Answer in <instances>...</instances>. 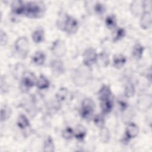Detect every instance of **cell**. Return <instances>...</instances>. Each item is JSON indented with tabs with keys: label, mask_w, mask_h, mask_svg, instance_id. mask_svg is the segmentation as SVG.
Listing matches in <instances>:
<instances>
[{
	"label": "cell",
	"mask_w": 152,
	"mask_h": 152,
	"mask_svg": "<svg viewBox=\"0 0 152 152\" xmlns=\"http://www.w3.org/2000/svg\"><path fill=\"white\" fill-rule=\"evenodd\" d=\"M46 10L43 2L30 1L25 4L23 15L31 18H39L45 15Z\"/></svg>",
	"instance_id": "obj_1"
},
{
	"label": "cell",
	"mask_w": 152,
	"mask_h": 152,
	"mask_svg": "<svg viewBox=\"0 0 152 152\" xmlns=\"http://www.w3.org/2000/svg\"><path fill=\"white\" fill-rule=\"evenodd\" d=\"M56 24L60 30L65 31L69 34L75 33L78 28L77 20L68 14H64L59 17Z\"/></svg>",
	"instance_id": "obj_2"
},
{
	"label": "cell",
	"mask_w": 152,
	"mask_h": 152,
	"mask_svg": "<svg viewBox=\"0 0 152 152\" xmlns=\"http://www.w3.org/2000/svg\"><path fill=\"white\" fill-rule=\"evenodd\" d=\"M90 78V71L87 68L81 67L77 68L73 75V82L75 86L83 87L87 83Z\"/></svg>",
	"instance_id": "obj_3"
},
{
	"label": "cell",
	"mask_w": 152,
	"mask_h": 152,
	"mask_svg": "<svg viewBox=\"0 0 152 152\" xmlns=\"http://www.w3.org/2000/svg\"><path fill=\"white\" fill-rule=\"evenodd\" d=\"M94 109L95 104L94 101L90 98H86L82 102L80 115L86 120H90L93 116Z\"/></svg>",
	"instance_id": "obj_4"
},
{
	"label": "cell",
	"mask_w": 152,
	"mask_h": 152,
	"mask_svg": "<svg viewBox=\"0 0 152 152\" xmlns=\"http://www.w3.org/2000/svg\"><path fill=\"white\" fill-rule=\"evenodd\" d=\"M21 79L20 88L24 93L28 92L36 84L37 81L34 74L30 71H26Z\"/></svg>",
	"instance_id": "obj_5"
},
{
	"label": "cell",
	"mask_w": 152,
	"mask_h": 152,
	"mask_svg": "<svg viewBox=\"0 0 152 152\" xmlns=\"http://www.w3.org/2000/svg\"><path fill=\"white\" fill-rule=\"evenodd\" d=\"M14 47L16 52L23 58H25L28 52L29 43L26 37H18L15 42Z\"/></svg>",
	"instance_id": "obj_6"
},
{
	"label": "cell",
	"mask_w": 152,
	"mask_h": 152,
	"mask_svg": "<svg viewBox=\"0 0 152 152\" xmlns=\"http://www.w3.org/2000/svg\"><path fill=\"white\" fill-rule=\"evenodd\" d=\"M98 60V55L93 48H87L83 53V61L84 66L90 67Z\"/></svg>",
	"instance_id": "obj_7"
},
{
	"label": "cell",
	"mask_w": 152,
	"mask_h": 152,
	"mask_svg": "<svg viewBox=\"0 0 152 152\" xmlns=\"http://www.w3.org/2000/svg\"><path fill=\"white\" fill-rule=\"evenodd\" d=\"M152 106V97L151 94H145L140 96L137 101V109L142 112L148 111Z\"/></svg>",
	"instance_id": "obj_8"
},
{
	"label": "cell",
	"mask_w": 152,
	"mask_h": 152,
	"mask_svg": "<svg viewBox=\"0 0 152 152\" xmlns=\"http://www.w3.org/2000/svg\"><path fill=\"white\" fill-rule=\"evenodd\" d=\"M51 50L56 57H63L66 52V47L65 42L61 39H56L52 43Z\"/></svg>",
	"instance_id": "obj_9"
},
{
	"label": "cell",
	"mask_w": 152,
	"mask_h": 152,
	"mask_svg": "<svg viewBox=\"0 0 152 152\" xmlns=\"http://www.w3.org/2000/svg\"><path fill=\"white\" fill-rule=\"evenodd\" d=\"M50 66L52 74L56 77L62 74L65 71L64 65L62 61L59 59L52 60L50 62Z\"/></svg>",
	"instance_id": "obj_10"
},
{
	"label": "cell",
	"mask_w": 152,
	"mask_h": 152,
	"mask_svg": "<svg viewBox=\"0 0 152 152\" xmlns=\"http://www.w3.org/2000/svg\"><path fill=\"white\" fill-rule=\"evenodd\" d=\"M139 132L138 126L133 122L128 124L125 131V138L124 141H128L129 140L135 138Z\"/></svg>",
	"instance_id": "obj_11"
},
{
	"label": "cell",
	"mask_w": 152,
	"mask_h": 152,
	"mask_svg": "<svg viewBox=\"0 0 152 152\" xmlns=\"http://www.w3.org/2000/svg\"><path fill=\"white\" fill-rule=\"evenodd\" d=\"M151 22L152 17L151 12L147 11L142 12L140 21V24L141 27L144 30L148 29L151 26Z\"/></svg>",
	"instance_id": "obj_12"
},
{
	"label": "cell",
	"mask_w": 152,
	"mask_h": 152,
	"mask_svg": "<svg viewBox=\"0 0 152 152\" xmlns=\"http://www.w3.org/2000/svg\"><path fill=\"white\" fill-rule=\"evenodd\" d=\"M11 11L15 15H21L23 14L25 4L20 0H15L13 1L11 3Z\"/></svg>",
	"instance_id": "obj_13"
},
{
	"label": "cell",
	"mask_w": 152,
	"mask_h": 152,
	"mask_svg": "<svg viewBox=\"0 0 152 152\" xmlns=\"http://www.w3.org/2000/svg\"><path fill=\"white\" fill-rule=\"evenodd\" d=\"M112 95L110 87L107 85H103L98 92V98L100 102L111 99Z\"/></svg>",
	"instance_id": "obj_14"
},
{
	"label": "cell",
	"mask_w": 152,
	"mask_h": 152,
	"mask_svg": "<svg viewBox=\"0 0 152 152\" xmlns=\"http://www.w3.org/2000/svg\"><path fill=\"white\" fill-rule=\"evenodd\" d=\"M130 11L134 16H138L144 12L142 1H134L130 4Z\"/></svg>",
	"instance_id": "obj_15"
},
{
	"label": "cell",
	"mask_w": 152,
	"mask_h": 152,
	"mask_svg": "<svg viewBox=\"0 0 152 152\" xmlns=\"http://www.w3.org/2000/svg\"><path fill=\"white\" fill-rule=\"evenodd\" d=\"M46 59L45 53L41 50L36 51L31 58L32 62L37 66H42L44 64Z\"/></svg>",
	"instance_id": "obj_16"
},
{
	"label": "cell",
	"mask_w": 152,
	"mask_h": 152,
	"mask_svg": "<svg viewBox=\"0 0 152 152\" xmlns=\"http://www.w3.org/2000/svg\"><path fill=\"white\" fill-rule=\"evenodd\" d=\"M126 62V58L122 54H116L113 57V65L115 68H122Z\"/></svg>",
	"instance_id": "obj_17"
},
{
	"label": "cell",
	"mask_w": 152,
	"mask_h": 152,
	"mask_svg": "<svg viewBox=\"0 0 152 152\" xmlns=\"http://www.w3.org/2000/svg\"><path fill=\"white\" fill-rule=\"evenodd\" d=\"M33 41L36 43H40L44 40L45 32L43 28H39L35 30L31 35Z\"/></svg>",
	"instance_id": "obj_18"
},
{
	"label": "cell",
	"mask_w": 152,
	"mask_h": 152,
	"mask_svg": "<svg viewBox=\"0 0 152 152\" xmlns=\"http://www.w3.org/2000/svg\"><path fill=\"white\" fill-rule=\"evenodd\" d=\"M113 106L112 98L100 102V107L103 114H107L110 112Z\"/></svg>",
	"instance_id": "obj_19"
},
{
	"label": "cell",
	"mask_w": 152,
	"mask_h": 152,
	"mask_svg": "<svg viewBox=\"0 0 152 152\" xmlns=\"http://www.w3.org/2000/svg\"><path fill=\"white\" fill-rule=\"evenodd\" d=\"M49 84L50 83L48 79L44 75L42 74L40 75L36 83L37 87L40 90H44L48 88L49 86Z\"/></svg>",
	"instance_id": "obj_20"
},
{
	"label": "cell",
	"mask_w": 152,
	"mask_h": 152,
	"mask_svg": "<svg viewBox=\"0 0 152 152\" xmlns=\"http://www.w3.org/2000/svg\"><path fill=\"white\" fill-rule=\"evenodd\" d=\"M144 50V48L143 46H142L140 43H136L132 48V55L135 59L137 60L140 59L143 55Z\"/></svg>",
	"instance_id": "obj_21"
},
{
	"label": "cell",
	"mask_w": 152,
	"mask_h": 152,
	"mask_svg": "<svg viewBox=\"0 0 152 152\" xmlns=\"http://www.w3.org/2000/svg\"><path fill=\"white\" fill-rule=\"evenodd\" d=\"M74 131V137L78 140H83L86 136V128L81 125H78Z\"/></svg>",
	"instance_id": "obj_22"
},
{
	"label": "cell",
	"mask_w": 152,
	"mask_h": 152,
	"mask_svg": "<svg viewBox=\"0 0 152 152\" xmlns=\"http://www.w3.org/2000/svg\"><path fill=\"white\" fill-rule=\"evenodd\" d=\"M17 125L21 129H25L30 126L29 120L24 115L20 114L17 119Z\"/></svg>",
	"instance_id": "obj_23"
},
{
	"label": "cell",
	"mask_w": 152,
	"mask_h": 152,
	"mask_svg": "<svg viewBox=\"0 0 152 152\" xmlns=\"http://www.w3.org/2000/svg\"><path fill=\"white\" fill-rule=\"evenodd\" d=\"M99 136L100 141L103 143H107L110 140V132L109 129L104 126L101 128Z\"/></svg>",
	"instance_id": "obj_24"
},
{
	"label": "cell",
	"mask_w": 152,
	"mask_h": 152,
	"mask_svg": "<svg viewBox=\"0 0 152 152\" xmlns=\"http://www.w3.org/2000/svg\"><path fill=\"white\" fill-rule=\"evenodd\" d=\"M55 150V145L51 137H47L43 144V151L46 152H52Z\"/></svg>",
	"instance_id": "obj_25"
},
{
	"label": "cell",
	"mask_w": 152,
	"mask_h": 152,
	"mask_svg": "<svg viewBox=\"0 0 152 152\" xmlns=\"http://www.w3.org/2000/svg\"><path fill=\"white\" fill-rule=\"evenodd\" d=\"M12 113V111L10 107L8 106L5 105L4 106L1 110V121H5L9 118H10Z\"/></svg>",
	"instance_id": "obj_26"
},
{
	"label": "cell",
	"mask_w": 152,
	"mask_h": 152,
	"mask_svg": "<svg viewBox=\"0 0 152 152\" xmlns=\"http://www.w3.org/2000/svg\"><path fill=\"white\" fill-rule=\"evenodd\" d=\"M116 18L115 15H108L105 19V24L109 29H113L116 27Z\"/></svg>",
	"instance_id": "obj_27"
},
{
	"label": "cell",
	"mask_w": 152,
	"mask_h": 152,
	"mask_svg": "<svg viewBox=\"0 0 152 152\" xmlns=\"http://www.w3.org/2000/svg\"><path fill=\"white\" fill-rule=\"evenodd\" d=\"M135 93V88L132 83L126 84L124 89V96L127 98H131L134 96Z\"/></svg>",
	"instance_id": "obj_28"
},
{
	"label": "cell",
	"mask_w": 152,
	"mask_h": 152,
	"mask_svg": "<svg viewBox=\"0 0 152 152\" xmlns=\"http://www.w3.org/2000/svg\"><path fill=\"white\" fill-rule=\"evenodd\" d=\"M68 90L65 87L61 88L56 94V98L58 102L64 101L67 96Z\"/></svg>",
	"instance_id": "obj_29"
},
{
	"label": "cell",
	"mask_w": 152,
	"mask_h": 152,
	"mask_svg": "<svg viewBox=\"0 0 152 152\" xmlns=\"http://www.w3.org/2000/svg\"><path fill=\"white\" fill-rule=\"evenodd\" d=\"M98 58H99V61L100 62V64H102V65L103 67L107 66L109 65V62H110V60H109V58L108 54L105 52H102L99 55V57L98 56Z\"/></svg>",
	"instance_id": "obj_30"
},
{
	"label": "cell",
	"mask_w": 152,
	"mask_h": 152,
	"mask_svg": "<svg viewBox=\"0 0 152 152\" xmlns=\"http://www.w3.org/2000/svg\"><path fill=\"white\" fill-rule=\"evenodd\" d=\"M25 72L26 71H24V66H23L21 64H19L15 68L14 76L17 79L21 78V77H23V75Z\"/></svg>",
	"instance_id": "obj_31"
},
{
	"label": "cell",
	"mask_w": 152,
	"mask_h": 152,
	"mask_svg": "<svg viewBox=\"0 0 152 152\" xmlns=\"http://www.w3.org/2000/svg\"><path fill=\"white\" fill-rule=\"evenodd\" d=\"M94 10L97 14H98L99 15H102L105 12L106 7L103 4H102L100 2H97L94 4Z\"/></svg>",
	"instance_id": "obj_32"
},
{
	"label": "cell",
	"mask_w": 152,
	"mask_h": 152,
	"mask_svg": "<svg viewBox=\"0 0 152 152\" xmlns=\"http://www.w3.org/2000/svg\"><path fill=\"white\" fill-rule=\"evenodd\" d=\"M62 135L66 140H71L74 136V131L71 127H66L62 131Z\"/></svg>",
	"instance_id": "obj_33"
},
{
	"label": "cell",
	"mask_w": 152,
	"mask_h": 152,
	"mask_svg": "<svg viewBox=\"0 0 152 152\" xmlns=\"http://www.w3.org/2000/svg\"><path fill=\"white\" fill-rule=\"evenodd\" d=\"M94 124L99 127L100 128L104 126V119L102 115H96L94 118Z\"/></svg>",
	"instance_id": "obj_34"
},
{
	"label": "cell",
	"mask_w": 152,
	"mask_h": 152,
	"mask_svg": "<svg viewBox=\"0 0 152 152\" xmlns=\"http://www.w3.org/2000/svg\"><path fill=\"white\" fill-rule=\"evenodd\" d=\"M125 35V30L124 28L119 27L116 31V34L113 37V41L117 42L122 39Z\"/></svg>",
	"instance_id": "obj_35"
},
{
	"label": "cell",
	"mask_w": 152,
	"mask_h": 152,
	"mask_svg": "<svg viewBox=\"0 0 152 152\" xmlns=\"http://www.w3.org/2000/svg\"><path fill=\"white\" fill-rule=\"evenodd\" d=\"M8 36L7 33L4 31L3 30H1V34H0V43L1 46H5L7 45L8 42Z\"/></svg>",
	"instance_id": "obj_36"
}]
</instances>
